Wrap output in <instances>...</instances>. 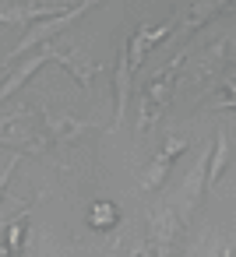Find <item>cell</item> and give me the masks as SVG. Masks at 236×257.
Segmentation results:
<instances>
[{
	"label": "cell",
	"mask_w": 236,
	"mask_h": 257,
	"mask_svg": "<svg viewBox=\"0 0 236 257\" xmlns=\"http://www.w3.org/2000/svg\"><path fill=\"white\" fill-rule=\"evenodd\" d=\"M43 53H46V60H57L60 67H67L74 78H78V85L81 88H88L92 85V78H95V71H99V64L95 60H88L81 50H57V46H43Z\"/></svg>",
	"instance_id": "7"
},
{
	"label": "cell",
	"mask_w": 236,
	"mask_h": 257,
	"mask_svg": "<svg viewBox=\"0 0 236 257\" xmlns=\"http://www.w3.org/2000/svg\"><path fill=\"white\" fill-rule=\"evenodd\" d=\"M183 232H187L183 215L176 211V204H166V208L152 211V218H148V239L145 243H148L152 257H180Z\"/></svg>",
	"instance_id": "3"
},
{
	"label": "cell",
	"mask_w": 236,
	"mask_h": 257,
	"mask_svg": "<svg viewBox=\"0 0 236 257\" xmlns=\"http://www.w3.org/2000/svg\"><path fill=\"white\" fill-rule=\"evenodd\" d=\"M92 123L88 120H74V116H46V131H50V141H67L81 131H88Z\"/></svg>",
	"instance_id": "14"
},
{
	"label": "cell",
	"mask_w": 236,
	"mask_h": 257,
	"mask_svg": "<svg viewBox=\"0 0 236 257\" xmlns=\"http://www.w3.org/2000/svg\"><path fill=\"white\" fill-rule=\"evenodd\" d=\"M113 81H116V116H113V127H120V123L127 120L131 95H134V71H131V64H127V46H120V53H116Z\"/></svg>",
	"instance_id": "9"
},
{
	"label": "cell",
	"mask_w": 236,
	"mask_h": 257,
	"mask_svg": "<svg viewBox=\"0 0 236 257\" xmlns=\"http://www.w3.org/2000/svg\"><path fill=\"white\" fill-rule=\"evenodd\" d=\"M106 257H120V239H116V243L109 246V253H106Z\"/></svg>",
	"instance_id": "19"
},
{
	"label": "cell",
	"mask_w": 236,
	"mask_h": 257,
	"mask_svg": "<svg viewBox=\"0 0 236 257\" xmlns=\"http://www.w3.org/2000/svg\"><path fill=\"white\" fill-rule=\"evenodd\" d=\"M208 145L197 152V162H194V169L187 173V180H183V190H180V204H176V211L183 215V222H190V215L197 211V204H201V197H204V190H208Z\"/></svg>",
	"instance_id": "5"
},
{
	"label": "cell",
	"mask_w": 236,
	"mask_h": 257,
	"mask_svg": "<svg viewBox=\"0 0 236 257\" xmlns=\"http://www.w3.org/2000/svg\"><path fill=\"white\" fill-rule=\"evenodd\" d=\"M173 18L169 22H162V25H141L134 36H131V43H127V64H131V71H138L141 64H145V53L155 46V43H162L169 32H173Z\"/></svg>",
	"instance_id": "6"
},
{
	"label": "cell",
	"mask_w": 236,
	"mask_h": 257,
	"mask_svg": "<svg viewBox=\"0 0 236 257\" xmlns=\"http://www.w3.org/2000/svg\"><path fill=\"white\" fill-rule=\"evenodd\" d=\"M46 64V53H43V46L39 50H32V53H25V60L18 64V67H11L4 78H0V102H4V99H11L15 92H22L25 85H29V78L39 71Z\"/></svg>",
	"instance_id": "8"
},
{
	"label": "cell",
	"mask_w": 236,
	"mask_h": 257,
	"mask_svg": "<svg viewBox=\"0 0 236 257\" xmlns=\"http://www.w3.org/2000/svg\"><path fill=\"white\" fill-rule=\"evenodd\" d=\"M225 50H229V39L222 36L218 43H211L197 60H194V78L204 81V85H218V74H222V64H225Z\"/></svg>",
	"instance_id": "10"
},
{
	"label": "cell",
	"mask_w": 236,
	"mask_h": 257,
	"mask_svg": "<svg viewBox=\"0 0 236 257\" xmlns=\"http://www.w3.org/2000/svg\"><path fill=\"white\" fill-rule=\"evenodd\" d=\"M222 88H225V99L215 102V109H236V71L222 74Z\"/></svg>",
	"instance_id": "16"
},
{
	"label": "cell",
	"mask_w": 236,
	"mask_h": 257,
	"mask_svg": "<svg viewBox=\"0 0 236 257\" xmlns=\"http://www.w3.org/2000/svg\"><path fill=\"white\" fill-rule=\"evenodd\" d=\"M18 162H22V159H18V155H11V159H8V166L0 169V197H4V187H8V180H11V173H15V166H18Z\"/></svg>",
	"instance_id": "17"
},
{
	"label": "cell",
	"mask_w": 236,
	"mask_h": 257,
	"mask_svg": "<svg viewBox=\"0 0 236 257\" xmlns=\"http://www.w3.org/2000/svg\"><path fill=\"white\" fill-rule=\"evenodd\" d=\"M183 60H187V50L176 53L166 67H159L155 78L141 88V95H138V131H148V127L159 123V116L166 113V106H169V99H173V88H176V81H180Z\"/></svg>",
	"instance_id": "1"
},
{
	"label": "cell",
	"mask_w": 236,
	"mask_h": 257,
	"mask_svg": "<svg viewBox=\"0 0 236 257\" xmlns=\"http://www.w3.org/2000/svg\"><path fill=\"white\" fill-rule=\"evenodd\" d=\"M215 148L208 152V187H218V180L225 176V169H229V159H232V145H229V131L225 127H218V134H215V141H211Z\"/></svg>",
	"instance_id": "13"
},
{
	"label": "cell",
	"mask_w": 236,
	"mask_h": 257,
	"mask_svg": "<svg viewBox=\"0 0 236 257\" xmlns=\"http://www.w3.org/2000/svg\"><path fill=\"white\" fill-rule=\"evenodd\" d=\"M236 8V0H190V11L183 18V32H197L201 25H208L215 15H225Z\"/></svg>",
	"instance_id": "12"
},
{
	"label": "cell",
	"mask_w": 236,
	"mask_h": 257,
	"mask_svg": "<svg viewBox=\"0 0 236 257\" xmlns=\"http://www.w3.org/2000/svg\"><path fill=\"white\" fill-rule=\"evenodd\" d=\"M64 11V4H8L0 8V25H32Z\"/></svg>",
	"instance_id": "11"
},
{
	"label": "cell",
	"mask_w": 236,
	"mask_h": 257,
	"mask_svg": "<svg viewBox=\"0 0 236 257\" xmlns=\"http://www.w3.org/2000/svg\"><path fill=\"white\" fill-rule=\"evenodd\" d=\"M131 257H152V250H148V243H138V246L131 250Z\"/></svg>",
	"instance_id": "18"
},
{
	"label": "cell",
	"mask_w": 236,
	"mask_h": 257,
	"mask_svg": "<svg viewBox=\"0 0 236 257\" xmlns=\"http://www.w3.org/2000/svg\"><path fill=\"white\" fill-rule=\"evenodd\" d=\"M95 4H102V0H81L78 8H64V11H57V15H50V18H43V22H32L29 25V32L22 36V43L8 53V60H18V57H25V53H32V50H39V46H46L53 36H60V32H67L74 22H81Z\"/></svg>",
	"instance_id": "2"
},
{
	"label": "cell",
	"mask_w": 236,
	"mask_h": 257,
	"mask_svg": "<svg viewBox=\"0 0 236 257\" xmlns=\"http://www.w3.org/2000/svg\"><path fill=\"white\" fill-rule=\"evenodd\" d=\"M187 148H190V138H187V134H169V138L162 141V148L155 152V159L148 162V169L141 173L138 187H141V190H155V187H162V180L169 176L173 162H176Z\"/></svg>",
	"instance_id": "4"
},
{
	"label": "cell",
	"mask_w": 236,
	"mask_h": 257,
	"mask_svg": "<svg viewBox=\"0 0 236 257\" xmlns=\"http://www.w3.org/2000/svg\"><path fill=\"white\" fill-rule=\"evenodd\" d=\"M88 222H92V229H113V225L120 222V211H116L113 201H99V204L92 208Z\"/></svg>",
	"instance_id": "15"
}]
</instances>
